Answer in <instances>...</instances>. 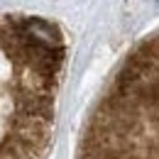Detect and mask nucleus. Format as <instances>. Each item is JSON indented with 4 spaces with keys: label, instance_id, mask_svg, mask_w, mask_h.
Returning a JSON list of instances; mask_svg holds the SVG:
<instances>
[{
    "label": "nucleus",
    "instance_id": "1",
    "mask_svg": "<svg viewBox=\"0 0 159 159\" xmlns=\"http://www.w3.org/2000/svg\"><path fill=\"white\" fill-rule=\"evenodd\" d=\"M66 59L57 22L0 15V159H49Z\"/></svg>",
    "mask_w": 159,
    "mask_h": 159
},
{
    "label": "nucleus",
    "instance_id": "2",
    "mask_svg": "<svg viewBox=\"0 0 159 159\" xmlns=\"http://www.w3.org/2000/svg\"><path fill=\"white\" fill-rule=\"evenodd\" d=\"M76 159H159V30L115 69L86 120Z\"/></svg>",
    "mask_w": 159,
    "mask_h": 159
}]
</instances>
